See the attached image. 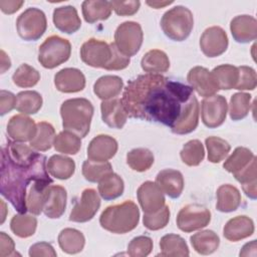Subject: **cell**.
I'll use <instances>...</instances> for the list:
<instances>
[{
	"mask_svg": "<svg viewBox=\"0 0 257 257\" xmlns=\"http://www.w3.org/2000/svg\"><path fill=\"white\" fill-rule=\"evenodd\" d=\"M193 95V88L187 84L147 73L127 83L121 102L128 116L161 122L172 128Z\"/></svg>",
	"mask_w": 257,
	"mask_h": 257,
	"instance_id": "1",
	"label": "cell"
},
{
	"mask_svg": "<svg viewBox=\"0 0 257 257\" xmlns=\"http://www.w3.org/2000/svg\"><path fill=\"white\" fill-rule=\"evenodd\" d=\"M46 157L38 154L29 164H20L1 153V195L6 198L18 213H26V196L30 184L39 179L50 178L47 174Z\"/></svg>",
	"mask_w": 257,
	"mask_h": 257,
	"instance_id": "2",
	"label": "cell"
},
{
	"mask_svg": "<svg viewBox=\"0 0 257 257\" xmlns=\"http://www.w3.org/2000/svg\"><path fill=\"white\" fill-rule=\"evenodd\" d=\"M80 58L91 67L106 70H121L131 62L130 57L119 52L114 43L108 44L95 38H90L81 45Z\"/></svg>",
	"mask_w": 257,
	"mask_h": 257,
	"instance_id": "3",
	"label": "cell"
},
{
	"mask_svg": "<svg viewBox=\"0 0 257 257\" xmlns=\"http://www.w3.org/2000/svg\"><path fill=\"white\" fill-rule=\"evenodd\" d=\"M92 103L83 97L64 100L60 106V115L64 131L71 132L80 139L89 133L93 115Z\"/></svg>",
	"mask_w": 257,
	"mask_h": 257,
	"instance_id": "4",
	"label": "cell"
},
{
	"mask_svg": "<svg viewBox=\"0 0 257 257\" xmlns=\"http://www.w3.org/2000/svg\"><path fill=\"white\" fill-rule=\"evenodd\" d=\"M140 221V210L133 201L106 207L99 217L100 226L114 234H125L134 230Z\"/></svg>",
	"mask_w": 257,
	"mask_h": 257,
	"instance_id": "5",
	"label": "cell"
},
{
	"mask_svg": "<svg viewBox=\"0 0 257 257\" xmlns=\"http://www.w3.org/2000/svg\"><path fill=\"white\" fill-rule=\"evenodd\" d=\"M194 26V17L190 9L177 5L164 13L161 27L167 37L174 41H183L189 37Z\"/></svg>",
	"mask_w": 257,
	"mask_h": 257,
	"instance_id": "6",
	"label": "cell"
},
{
	"mask_svg": "<svg viewBox=\"0 0 257 257\" xmlns=\"http://www.w3.org/2000/svg\"><path fill=\"white\" fill-rule=\"evenodd\" d=\"M71 53L70 42L57 35L47 37L38 49V61L48 69L55 68L68 60Z\"/></svg>",
	"mask_w": 257,
	"mask_h": 257,
	"instance_id": "7",
	"label": "cell"
},
{
	"mask_svg": "<svg viewBox=\"0 0 257 257\" xmlns=\"http://www.w3.org/2000/svg\"><path fill=\"white\" fill-rule=\"evenodd\" d=\"M47 20L44 12L38 8L31 7L22 12L16 20L18 35L26 41H36L45 32Z\"/></svg>",
	"mask_w": 257,
	"mask_h": 257,
	"instance_id": "8",
	"label": "cell"
},
{
	"mask_svg": "<svg viewBox=\"0 0 257 257\" xmlns=\"http://www.w3.org/2000/svg\"><path fill=\"white\" fill-rule=\"evenodd\" d=\"M144 33L141 25L135 21H125L117 26L114 32V44L123 55L137 54L143 44Z\"/></svg>",
	"mask_w": 257,
	"mask_h": 257,
	"instance_id": "9",
	"label": "cell"
},
{
	"mask_svg": "<svg viewBox=\"0 0 257 257\" xmlns=\"http://www.w3.org/2000/svg\"><path fill=\"white\" fill-rule=\"evenodd\" d=\"M211 221L209 209L200 204H189L183 207L177 215L178 228L186 233H190L206 227Z\"/></svg>",
	"mask_w": 257,
	"mask_h": 257,
	"instance_id": "10",
	"label": "cell"
},
{
	"mask_svg": "<svg viewBox=\"0 0 257 257\" xmlns=\"http://www.w3.org/2000/svg\"><path fill=\"white\" fill-rule=\"evenodd\" d=\"M201 114L203 123L209 128L220 126L226 119L228 104L223 95L214 94L205 97L201 102Z\"/></svg>",
	"mask_w": 257,
	"mask_h": 257,
	"instance_id": "11",
	"label": "cell"
},
{
	"mask_svg": "<svg viewBox=\"0 0 257 257\" xmlns=\"http://www.w3.org/2000/svg\"><path fill=\"white\" fill-rule=\"evenodd\" d=\"M100 207V198L94 189H85L81 193L80 199L73 206L69 220L76 223L90 221Z\"/></svg>",
	"mask_w": 257,
	"mask_h": 257,
	"instance_id": "12",
	"label": "cell"
},
{
	"mask_svg": "<svg viewBox=\"0 0 257 257\" xmlns=\"http://www.w3.org/2000/svg\"><path fill=\"white\" fill-rule=\"evenodd\" d=\"M228 44L227 33L220 26L207 28L200 38V48L208 57H217L223 54L227 50Z\"/></svg>",
	"mask_w": 257,
	"mask_h": 257,
	"instance_id": "13",
	"label": "cell"
},
{
	"mask_svg": "<svg viewBox=\"0 0 257 257\" xmlns=\"http://www.w3.org/2000/svg\"><path fill=\"white\" fill-rule=\"evenodd\" d=\"M138 201L145 213H155L165 206V196L157 183L144 182L137 191Z\"/></svg>",
	"mask_w": 257,
	"mask_h": 257,
	"instance_id": "14",
	"label": "cell"
},
{
	"mask_svg": "<svg viewBox=\"0 0 257 257\" xmlns=\"http://www.w3.org/2000/svg\"><path fill=\"white\" fill-rule=\"evenodd\" d=\"M187 80L193 90H196L203 97L212 96L219 90V86L212 72L203 66H195L190 69Z\"/></svg>",
	"mask_w": 257,
	"mask_h": 257,
	"instance_id": "15",
	"label": "cell"
},
{
	"mask_svg": "<svg viewBox=\"0 0 257 257\" xmlns=\"http://www.w3.org/2000/svg\"><path fill=\"white\" fill-rule=\"evenodd\" d=\"M117 152V142L110 136L98 135L87 147V158L93 162H107Z\"/></svg>",
	"mask_w": 257,
	"mask_h": 257,
	"instance_id": "16",
	"label": "cell"
},
{
	"mask_svg": "<svg viewBox=\"0 0 257 257\" xmlns=\"http://www.w3.org/2000/svg\"><path fill=\"white\" fill-rule=\"evenodd\" d=\"M37 124L25 114L13 115L7 123V134L15 142H30L36 135Z\"/></svg>",
	"mask_w": 257,
	"mask_h": 257,
	"instance_id": "17",
	"label": "cell"
},
{
	"mask_svg": "<svg viewBox=\"0 0 257 257\" xmlns=\"http://www.w3.org/2000/svg\"><path fill=\"white\" fill-rule=\"evenodd\" d=\"M67 193L62 186L50 185L45 195L43 213L50 219L60 218L65 212Z\"/></svg>",
	"mask_w": 257,
	"mask_h": 257,
	"instance_id": "18",
	"label": "cell"
},
{
	"mask_svg": "<svg viewBox=\"0 0 257 257\" xmlns=\"http://www.w3.org/2000/svg\"><path fill=\"white\" fill-rule=\"evenodd\" d=\"M54 84L61 92H78L85 87V76L77 68H63L55 74Z\"/></svg>",
	"mask_w": 257,
	"mask_h": 257,
	"instance_id": "19",
	"label": "cell"
},
{
	"mask_svg": "<svg viewBox=\"0 0 257 257\" xmlns=\"http://www.w3.org/2000/svg\"><path fill=\"white\" fill-rule=\"evenodd\" d=\"M199 102L195 95L186 103L180 117L171 128L174 134L187 135L196 130L199 123Z\"/></svg>",
	"mask_w": 257,
	"mask_h": 257,
	"instance_id": "20",
	"label": "cell"
},
{
	"mask_svg": "<svg viewBox=\"0 0 257 257\" xmlns=\"http://www.w3.org/2000/svg\"><path fill=\"white\" fill-rule=\"evenodd\" d=\"M230 30L236 42L248 43L257 37V21L251 15H238L231 20Z\"/></svg>",
	"mask_w": 257,
	"mask_h": 257,
	"instance_id": "21",
	"label": "cell"
},
{
	"mask_svg": "<svg viewBox=\"0 0 257 257\" xmlns=\"http://www.w3.org/2000/svg\"><path fill=\"white\" fill-rule=\"evenodd\" d=\"M100 110L103 122L109 127L120 130L125 124L128 115L123 107L121 99L111 98L102 100Z\"/></svg>",
	"mask_w": 257,
	"mask_h": 257,
	"instance_id": "22",
	"label": "cell"
},
{
	"mask_svg": "<svg viewBox=\"0 0 257 257\" xmlns=\"http://www.w3.org/2000/svg\"><path fill=\"white\" fill-rule=\"evenodd\" d=\"M156 183L170 198H179L184 190V177L180 171L165 169L158 173Z\"/></svg>",
	"mask_w": 257,
	"mask_h": 257,
	"instance_id": "23",
	"label": "cell"
},
{
	"mask_svg": "<svg viewBox=\"0 0 257 257\" xmlns=\"http://www.w3.org/2000/svg\"><path fill=\"white\" fill-rule=\"evenodd\" d=\"M52 18L54 26L66 34L76 32L81 26V20L74 6L67 5L55 8Z\"/></svg>",
	"mask_w": 257,
	"mask_h": 257,
	"instance_id": "24",
	"label": "cell"
},
{
	"mask_svg": "<svg viewBox=\"0 0 257 257\" xmlns=\"http://www.w3.org/2000/svg\"><path fill=\"white\" fill-rule=\"evenodd\" d=\"M51 184V178L35 180L30 184L26 196V206L29 213L32 215H40L41 212H43L45 195Z\"/></svg>",
	"mask_w": 257,
	"mask_h": 257,
	"instance_id": "25",
	"label": "cell"
},
{
	"mask_svg": "<svg viewBox=\"0 0 257 257\" xmlns=\"http://www.w3.org/2000/svg\"><path fill=\"white\" fill-rule=\"evenodd\" d=\"M254 222L247 216H236L230 219L223 229L224 237L231 241L237 242L251 236L254 233Z\"/></svg>",
	"mask_w": 257,
	"mask_h": 257,
	"instance_id": "26",
	"label": "cell"
},
{
	"mask_svg": "<svg viewBox=\"0 0 257 257\" xmlns=\"http://www.w3.org/2000/svg\"><path fill=\"white\" fill-rule=\"evenodd\" d=\"M123 88V81L117 75H103L99 77L94 85V94L102 99L107 100L117 96Z\"/></svg>",
	"mask_w": 257,
	"mask_h": 257,
	"instance_id": "27",
	"label": "cell"
},
{
	"mask_svg": "<svg viewBox=\"0 0 257 257\" xmlns=\"http://www.w3.org/2000/svg\"><path fill=\"white\" fill-rule=\"evenodd\" d=\"M241 194L240 191L233 185H221L217 190V204L218 211L223 213H230L240 206Z\"/></svg>",
	"mask_w": 257,
	"mask_h": 257,
	"instance_id": "28",
	"label": "cell"
},
{
	"mask_svg": "<svg viewBox=\"0 0 257 257\" xmlns=\"http://www.w3.org/2000/svg\"><path fill=\"white\" fill-rule=\"evenodd\" d=\"M81 10L84 20L87 23H94L98 20H106L111 14L110 1L86 0L81 4Z\"/></svg>",
	"mask_w": 257,
	"mask_h": 257,
	"instance_id": "29",
	"label": "cell"
},
{
	"mask_svg": "<svg viewBox=\"0 0 257 257\" xmlns=\"http://www.w3.org/2000/svg\"><path fill=\"white\" fill-rule=\"evenodd\" d=\"M190 241L194 250L201 255L214 253L220 245L219 236L212 230H203L195 233L190 237Z\"/></svg>",
	"mask_w": 257,
	"mask_h": 257,
	"instance_id": "30",
	"label": "cell"
},
{
	"mask_svg": "<svg viewBox=\"0 0 257 257\" xmlns=\"http://www.w3.org/2000/svg\"><path fill=\"white\" fill-rule=\"evenodd\" d=\"M46 168L52 177L58 180H67L74 174L75 163L68 157L53 155L48 159Z\"/></svg>",
	"mask_w": 257,
	"mask_h": 257,
	"instance_id": "31",
	"label": "cell"
},
{
	"mask_svg": "<svg viewBox=\"0 0 257 257\" xmlns=\"http://www.w3.org/2000/svg\"><path fill=\"white\" fill-rule=\"evenodd\" d=\"M58 244L60 249L67 254H76L82 251L85 238L84 235L73 228H65L58 235Z\"/></svg>",
	"mask_w": 257,
	"mask_h": 257,
	"instance_id": "32",
	"label": "cell"
},
{
	"mask_svg": "<svg viewBox=\"0 0 257 257\" xmlns=\"http://www.w3.org/2000/svg\"><path fill=\"white\" fill-rule=\"evenodd\" d=\"M141 65L143 70L148 73L159 74L166 72L170 67V60L168 55L159 49L148 51L142 58Z\"/></svg>",
	"mask_w": 257,
	"mask_h": 257,
	"instance_id": "33",
	"label": "cell"
},
{
	"mask_svg": "<svg viewBox=\"0 0 257 257\" xmlns=\"http://www.w3.org/2000/svg\"><path fill=\"white\" fill-rule=\"evenodd\" d=\"M161 256H189V248L183 237L178 234H167L160 240Z\"/></svg>",
	"mask_w": 257,
	"mask_h": 257,
	"instance_id": "34",
	"label": "cell"
},
{
	"mask_svg": "<svg viewBox=\"0 0 257 257\" xmlns=\"http://www.w3.org/2000/svg\"><path fill=\"white\" fill-rule=\"evenodd\" d=\"M124 190L122 179L113 172L105 176L98 182V193L106 201L114 200L120 197Z\"/></svg>",
	"mask_w": 257,
	"mask_h": 257,
	"instance_id": "35",
	"label": "cell"
},
{
	"mask_svg": "<svg viewBox=\"0 0 257 257\" xmlns=\"http://www.w3.org/2000/svg\"><path fill=\"white\" fill-rule=\"evenodd\" d=\"M211 72L219 86V89H235L239 79L238 67L231 64H221L215 67Z\"/></svg>",
	"mask_w": 257,
	"mask_h": 257,
	"instance_id": "36",
	"label": "cell"
},
{
	"mask_svg": "<svg viewBox=\"0 0 257 257\" xmlns=\"http://www.w3.org/2000/svg\"><path fill=\"white\" fill-rule=\"evenodd\" d=\"M42 106V96L35 90H24L16 95L15 108L22 114H34Z\"/></svg>",
	"mask_w": 257,
	"mask_h": 257,
	"instance_id": "37",
	"label": "cell"
},
{
	"mask_svg": "<svg viewBox=\"0 0 257 257\" xmlns=\"http://www.w3.org/2000/svg\"><path fill=\"white\" fill-rule=\"evenodd\" d=\"M55 139L54 127L46 121H39L37 123V131L35 137L30 141V147L36 151L45 152L49 150Z\"/></svg>",
	"mask_w": 257,
	"mask_h": 257,
	"instance_id": "38",
	"label": "cell"
},
{
	"mask_svg": "<svg viewBox=\"0 0 257 257\" xmlns=\"http://www.w3.org/2000/svg\"><path fill=\"white\" fill-rule=\"evenodd\" d=\"M254 154L245 147L236 148L223 164V168L233 175L245 169L254 158Z\"/></svg>",
	"mask_w": 257,
	"mask_h": 257,
	"instance_id": "39",
	"label": "cell"
},
{
	"mask_svg": "<svg viewBox=\"0 0 257 257\" xmlns=\"http://www.w3.org/2000/svg\"><path fill=\"white\" fill-rule=\"evenodd\" d=\"M37 227V219L32 215L25 213L14 215L10 221L11 231L20 238H27L32 236Z\"/></svg>",
	"mask_w": 257,
	"mask_h": 257,
	"instance_id": "40",
	"label": "cell"
},
{
	"mask_svg": "<svg viewBox=\"0 0 257 257\" xmlns=\"http://www.w3.org/2000/svg\"><path fill=\"white\" fill-rule=\"evenodd\" d=\"M53 147L55 151L64 155H75L81 148V141L80 138L75 134L68 131H63L55 136Z\"/></svg>",
	"mask_w": 257,
	"mask_h": 257,
	"instance_id": "41",
	"label": "cell"
},
{
	"mask_svg": "<svg viewBox=\"0 0 257 257\" xmlns=\"http://www.w3.org/2000/svg\"><path fill=\"white\" fill-rule=\"evenodd\" d=\"M153 153L145 148H137L130 151L126 155V164L137 172H145L154 164Z\"/></svg>",
	"mask_w": 257,
	"mask_h": 257,
	"instance_id": "42",
	"label": "cell"
},
{
	"mask_svg": "<svg viewBox=\"0 0 257 257\" xmlns=\"http://www.w3.org/2000/svg\"><path fill=\"white\" fill-rule=\"evenodd\" d=\"M252 95L246 92H236L230 98L229 114L231 119L240 120L246 117L251 108Z\"/></svg>",
	"mask_w": 257,
	"mask_h": 257,
	"instance_id": "43",
	"label": "cell"
},
{
	"mask_svg": "<svg viewBox=\"0 0 257 257\" xmlns=\"http://www.w3.org/2000/svg\"><path fill=\"white\" fill-rule=\"evenodd\" d=\"M81 172L86 181L98 183L105 176L112 173V167L108 162H93L86 160L82 164Z\"/></svg>",
	"mask_w": 257,
	"mask_h": 257,
	"instance_id": "44",
	"label": "cell"
},
{
	"mask_svg": "<svg viewBox=\"0 0 257 257\" xmlns=\"http://www.w3.org/2000/svg\"><path fill=\"white\" fill-rule=\"evenodd\" d=\"M180 157L184 164L190 167H196L201 164L205 158L204 146L199 140H192L186 143L180 152Z\"/></svg>",
	"mask_w": 257,
	"mask_h": 257,
	"instance_id": "45",
	"label": "cell"
},
{
	"mask_svg": "<svg viewBox=\"0 0 257 257\" xmlns=\"http://www.w3.org/2000/svg\"><path fill=\"white\" fill-rule=\"evenodd\" d=\"M208 151V160L211 163H220L229 154L231 147L229 143L219 137H209L205 140Z\"/></svg>",
	"mask_w": 257,
	"mask_h": 257,
	"instance_id": "46",
	"label": "cell"
},
{
	"mask_svg": "<svg viewBox=\"0 0 257 257\" xmlns=\"http://www.w3.org/2000/svg\"><path fill=\"white\" fill-rule=\"evenodd\" d=\"M40 79V73L27 63L21 64L13 73V83L19 87H32L38 83Z\"/></svg>",
	"mask_w": 257,
	"mask_h": 257,
	"instance_id": "47",
	"label": "cell"
},
{
	"mask_svg": "<svg viewBox=\"0 0 257 257\" xmlns=\"http://www.w3.org/2000/svg\"><path fill=\"white\" fill-rule=\"evenodd\" d=\"M170 220V209L168 206H164L162 209L155 213H145L143 218L144 226L152 231L165 228Z\"/></svg>",
	"mask_w": 257,
	"mask_h": 257,
	"instance_id": "48",
	"label": "cell"
},
{
	"mask_svg": "<svg viewBox=\"0 0 257 257\" xmlns=\"http://www.w3.org/2000/svg\"><path fill=\"white\" fill-rule=\"evenodd\" d=\"M153 250V240L149 236H138L127 245V254L132 257L148 256Z\"/></svg>",
	"mask_w": 257,
	"mask_h": 257,
	"instance_id": "49",
	"label": "cell"
},
{
	"mask_svg": "<svg viewBox=\"0 0 257 257\" xmlns=\"http://www.w3.org/2000/svg\"><path fill=\"white\" fill-rule=\"evenodd\" d=\"M239 79L235 89L238 90H254L257 85V75L255 69L250 66H239Z\"/></svg>",
	"mask_w": 257,
	"mask_h": 257,
	"instance_id": "50",
	"label": "cell"
},
{
	"mask_svg": "<svg viewBox=\"0 0 257 257\" xmlns=\"http://www.w3.org/2000/svg\"><path fill=\"white\" fill-rule=\"evenodd\" d=\"M111 7L114 12L119 16H131L136 14L141 6L139 0H128V1H119L113 0L110 1Z\"/></svg>",
	"mask_w": 257,
	"mask_h": 257,
	"instance_id": "51",
	"label": "cell"
},
{
	"mask_svg": "<svg viewBox=\"0 0 257 257\" xmlns=\"http://www.w3.org/2000/svg\"><path fill=\"white\" fill-rule=\"evenodd\" d=\"M235 177V179L243 184H247V183H251V182H255L257 181V171H256V157H254L252 159V161L249 163V165L243 169L242 171L236 173L233 175Z\"/></svg>",
	"mask_w": 257,
	"mask_h": 257,
	"instance_id": "52",
	"label": "cell"
},
{
	"mask_svg": "<svg viewBox=\"0 0 257 257\" xmlns=\"http://www.w3.org/2000/svg\"><path fill=\"white\" fill-rule=\"evenodd\" d=\"M30 257H40V256H48V257H55L56 252L51 244L47 242H38L30 246L29 252Z\"/></svg>",
	"mask_w": 257,
	"mask_h": 257,
	"instance_id": "53",
	"label": "cell"
},
{
	"mask_svg": "<svg viewBox=\"0 0 257 257\" xmlns=\"http://www.w3.org/2000/svg\"><path fill=\"white\" fill-rule=\"evenodd\" d=\"M16 106V96L7 90L0 91V114L4 115L10 112Z\"/></svg>",
	"mask_w": 257,
	"mask_h": 257,
	"instance_id": "54",
	"label": "cell"
},
{
	"mask_svg": "<svg viewBox=\"0 0 257 257\" xmlns=\"http://www.w3.org/2000/svg\"><path fill=\"white\" fill-rule=\"evenodd\" d=\"M14 248L15 244L12 238L5 232H0V256L7 257L15 255L16 252Z\"/></svg>",
	"mask_w": 257,
	"mask_h": 257,
	"instance_id": "55",
	"label": "cell"
},
{
	"mask_svg": "<svg viewBox=\"0 0 257 257\" xmlns=\"http://www.w3.org/2000/svg\"><path fill=\"white\" fill-rule=\"evenodd\" d=\"M24 4V1L20 0H1L0 9L5 14H13L18 11L21 6Z\"/></svg>",
	"mask_w": 257,
	"mask_h": 257,
	"instance_id": "56",
	"label": "cell"
},
{
	"mask_svg": "<svg viewBox=\"0 0 257 257\" xmlns=\"http://www.w3.org/2000/svg\"><path fill=\"white\" fill-rule=\"evenodd\" d=\"M256 185H257V181L255 182H251V183H247V184H243L242 185V189L245 193V195L247 197H249L252 200H255L257 197V190H256Z\"/></svg>",
	"mask_w": 257,
	"mask_h": 257,
	"instance_id": "57",
	"label": "cell"
},
{
	"mask_svg": "<svg viewBox=\"0 0 257 257\" xmlns=\"http://www.w3.org/2000/svg\"><path fill=\"white\" fill-rule=\"evenodd\" d=\"M253 250V251H256V240H252L251 242L249 243H246L242 250L240 251V256H250L251 253L250 251Z\"/></svg>",
	"mask_w": 257,
	"mask_h": 257,
	"instance_id": "58",
	"label": "cell"
},
{
	"mask_svg": "<svg viewBox=\"0 0 257 257\" xmlns=\"http://www.w3.org/2000/svg\"><path fill=\"white\" fill-rule=\"evenodd\" d=\"M11 66V61L4 50H1V73H4Z\"/></svg>",
	"mask_w": 257,
	"mask_h": 257,
	"instance_id": "59",
	"label": "cell"
},
{
	"mask_svg": "<svg viewBox=\"0 0 257 257\" xmlns=\"http://www.w3.org/2000/svg\"><path fill=\"white\" fill-rule=\"evenodd\" d=\"M146 3L155 9H160L174 3V1H147Z\"/></svg>",
	"mask_w": 257,
	"mask_h": 257,
	"instance_id": "60",
	"label": "cell"
},
{
	"mask_svg": "<svg viewBox=\"0 0 257 257\" xmlns=\"http://www.w3.org/2000/svg\"><path fill=\"white\" fill-rule=\"evenodd\" d=\"M1 205H2V217H1V224L4 223L5 221V218H6V215H5V212H6V206H5V203L1 200Z\"/></svg>",
	"mask_w": 257,
	"mask_h": 257,
	"instance_id": "61",
	"label": "cell"
}]
</instances>
